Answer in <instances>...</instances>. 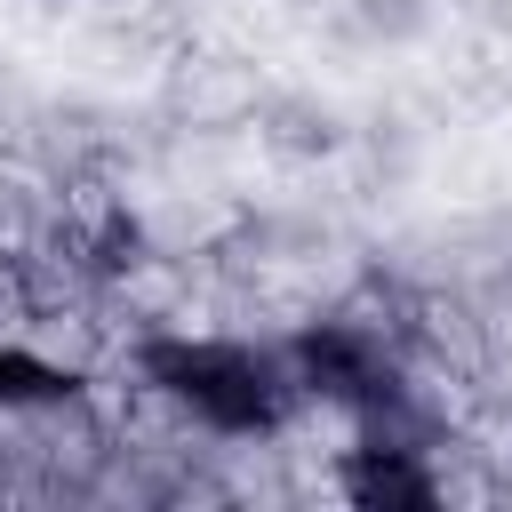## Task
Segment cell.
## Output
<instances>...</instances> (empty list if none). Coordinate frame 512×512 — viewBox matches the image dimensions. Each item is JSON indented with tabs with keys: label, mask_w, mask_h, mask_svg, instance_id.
<instances>
[{
	"label": "cell",
	"mask_w": 512,
	"mask_h": 512,
	"mask_svg": "<svg viewBox=\"0 0 512 512\" xmlns=\"http://www.w3.org/2000/svg\"><path fill=\"white\" fill-rule=\"evenodd\" d=\"M264 64L256 56H232V48H184L160 80V120L168 128H192V136H232L264 112Z\"/></svg>",
	"instance_id": "cell-1"
},
{
	"label": "cell",
	"mask_w": 512,
	"mask_h": 512,
	"mask_svg": "<svg viewBox=\"0 0 512 512\" xmlns=\"http://www.w3.org/2000/svg\"><path fill=\"white\" fill-rule=\"evenodd\" d=\"M408 352L456 376H496V328L480 320V304L464 288H408Z\"/></svg>",
	"instance_id": "cell-2"
},
{
	"label": "cell",
	"mask_w": 512,
	"mask_h": 512,
	"mask_svg": "<svg viewBox=\"0 0 512 512\" xmlns=\"http://www.w3.org/2000/svg\"><path fill=\"white\" fill-rule=\"evenodd\" d=\"M256 144L272 160H288V168H312V160L344 152V120L320 96H304V88H272L264 112H256Z\"/></svg>",
	"instance_id": "cell-3"
},
{
	"label": "cell",
	"mask_w": 512,
	"mask_h": 512,
	"mask_svg": "<svg viewBox=\"0 0 512 512\" xmlns=\"http://www.w3.org/2000/svg\"><path fill=\"white\" fill-rule=\"evenodd\" d=\"M32 272H24V256L16 248H0V344H24V328H32Z\"/></svg>",
	"instance_id": "cell-4"
},
{
	"label": "cell",
	"mask_w": 512,
	"mask_h": 512,
	"mask_svg": "<svg viewBox=\"0 0 512 512\" xmlns=\"http://www.w3.org/2000/svg\"><path fill=\"white\" fill-rule=\"evenodd\" d=\"M288 8H304V16H336V8H352V0H288Z\"/></svg>",
	"instance_id": "cell-5"
},
{
	"label": "cell",
	"mask_w": 512,
	"mask_h": 512,
	"mask_svg": "<svg viewBox=\"0 0 512 512\" xmlns=\"http://www.w3.org/2000/svg\"><path fill=\"white\" fill-rule=\"evenodd\" d=\"M480 16L488 24H512V0H480Z\"/></svg>",
	"instance_id": "cell-6"
}]
</instances>
